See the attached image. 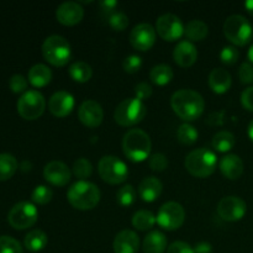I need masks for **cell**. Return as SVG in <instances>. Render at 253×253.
<instances>
[{"mask_svg":"<svg viewBox=\"0 0 253 253\" xmlns=\"http://www.w3.org/2000/svg\"><path fill=\"white\" fill-rule=\"evenodd\" d=\"M170 106L178 118L184 121H194L203 115L204 98L192 89H179L170 98Z\"/></svg>","mask_w":253,"mask_h":253,"instance_id":"cell-1","label":"cell"},{"mask_svg":"<svg viewBox=\"0 0 253 253\" xmlns=\"http://www.w3.org/2000/svg\"><path fill=\"white\" fill-rule=\"evenodd\" d=\"M152 142L147 132L141 128H131L124 135L123 151L124 155L131 162L140 163L150 157Z\"/></svg>","mask_w":253,"mask_h":253,"instance_id":"cell-2","label":"cell"},{"mask_svg":"<svg viewBox=\"0 0 253 253\" xmlns=\"http://www.w3.org/2000/svg\"><path fill=\"white\" fill-rule=\"evenodd\" d=\"M100 189L88 180H78L67 192V200L78 210H91L100 202Z\"/></svg>","mask_w":253,"mask_h":253,"instance_id":"cell-3","label":"cell"},{"mask_svg":"<svg viewBox=\"0 0 253 253\" xmlns=\"http://www.w3.org/2000/svg\"><path fill=\"white\" fill-rule=\"evenodd\" d=\"M217 157L211 150L198 148L188 153L184 160L185 169L197 178H207L216 169Z\"/></svg>","mask_w":253,"mask_h":253,"instance_id":"cell-4","label":"cell"},{"mask_svg":"<svg viewBox=\"0 0 253 253\" xmlns=\"http://www.w3.org/2000/svg\"><path fill=\"white\" fill-rule=\"evenodd\" d=\"M42 54L49 64L64 67L72 57V48L68 40L59 35L48 36L42 43Z\"/></svg>","mask_w":253,"mask_h":253,"instance_id":"cell-5","label":"cell"},{"mask_svg":"<svg viewBox=\"0 0 253 253\" xmlns=\"http://www.w3.org/2000/svg\"><path fill=\"white\" fill-rule=\"evenodd\" d=\"M146 114H147V108L145 103L135 96V98L125 99L116 106L114 111V119L120 126L131 127L140 124L145 119Z\"/></svg>","mask_w":253,"mask_h":253,"instance_id":"cell-6","label":"cell"},{"mask_svg":"<svg viewBox=\"0 0 253 253\" xmlns=\"http://www.w3.org/2000/svg\"><path fill=\"white\" fill-rule=\"evenodd\" d=\"M224 35L235 46H246L253 36L252 25L242 15H231L224 22Z\"/></svg>","mask_w":253,"mask_h":253,"instance_id":"cell-7","label":"cell"},{"mask_svg":"<svg viewBox=\"0 0 253 253\" xmlns=\"http://www.w3.org/2000/svg\"><path fill=\"white\" fill-rule=\"evenodd\" d=\"M98 172L101 179L109 184H121L128 175L127 166L116 156H104L98 165Z\"/></svg>","mask_w":253,"mask_h":253,"instance_id":"cell-8","label":"cell"},{"mask_svg":"<svg viewBox=\"0 0 253 253\" xmlns=\"http://www.w3.org/2000/svg\"><path fill=\"white\" fill-rule=\"evenodd\" d=\"M46 109V99L39 90H27L17 100V113L25 120H36Z\"/></svg>","mask_w":253,"mask_h":253,"instance_id":"cell-9","label":"cell"},{"mask_svg":"<svg viewBox=\"0 0 253 253\" xmlns=\"http://www.w3.org/2000/svg\"><path fill=\"white\" fill-rule=\"evenodd\" d=\"M39 219L37 208L32 203L20 202L10 209L7 221L15 230H26L36 224Z\"/></svg>","mask_w":253,"mask_h":253,"instance_id":"cell-10","label":"cell"},{"mask_svg":"<svg viewBox=\"0 0 253 253\" xmlns=\"http://www.w3.org/2000/svg\"><path fill=\"white\" fill-rule=\"evenodd\" d=\"M185 221V210L179 203L168 202L157 212V224L167 231H174L182 227Z\"/></svg>","mask_w":253,"mask_h":253,"instance_id":"cell-11","label":"cell"},{"mask_svg":"<svg viewBox=\"0 0 253 253\" xmlns=\"http://www.w3.org/2000/svg\"><path fill=\"white\" fill-rule=\"evenodd\" d=\"M184 27L182 20L173 14L161 15L156 21V32L168 42L179 40L184 35Z\"/></svg>","mask_w":253,"mask_h":253,"instance_id":"cell-12","label":"cell"},{"mask_svg":"<svg viewBox=\"0 0 253 253\" xmlns=\"http://www.w3.org/2000/svg\"><path fill=\"white\" fill-rule=\"evenodd\" d=\"M246 211V203L241 198L235 197V195L222 198L217 204V214L222 220H226V221H239L245 216Z\"/></svg>","mask_w":253,"mask_h":253,"instance_id":"cell-13","label":"cell"},{"mask_svg":"<svg viewBox=\"0 0 253 253\" xmlns=\"http://www.w3.org/2000/svg\"><path fill=\"white\" fill-rule=\"evenodd\" d=\"M156 29L151 24L142 22L136 25L130 34V43L138 51H148L156 42Z\"/></svg>","mask_w":253,"mask_h":253,"instance_id":"cell-14","label":"cell"},{"mask_svg":"<svg viewBox=\"0 0 253 253\" xmlns=\"http://www.w3.org/2000/svg\"><path fill=\"white\" fill-rule=\"evenodd\" d=\"M78 118L84 126L95 128L100 126L104 119V111L100 104L95 100H85L78 109Z\"/></svg>","mask_w":253,"mask_h":253,"instance_id":"cell-15","label":"cell"},{"mask_svg":"<svg viewBox=\"0 0 253 253\" xmlns=\"http://www.w3.org/2000/svg\"><path fill=\"white\" fill-rule=\"evenodd\" d=\"M43 177L49 184L56 187H64L72 178V172L66 163L61 161H52L43 168Z\"/></svg>","mask_w":253,"mask_h":253,"instance_id":"cell-16","label":"cell"},{"mask_svg":"<svg viewBox=\"0 0 253 253\" xmlns=\"http://www.w3.org/2000/svg\"><path fill=\"white\" fill-rule=\"evenodd\" d=\"M57 21L64 26H74L84 17V9L77 1H64L56 10Z\"/></svg>","mask_w":253,"mask_h":253,"instance_id":"cell-17","label":"cell"},{"mask_svg":"<svg viewBox=\"0 0 253 253\" xmlns=\"http://www.w3.org/2000/svg\"><path fill=\"white\" fill-rule=\"evenodd\" d=\"M73 95L68 91L59 90L56 91L48 100V109L52 115L56 118H66L74 109Z\"/></svg>","mask_w":253,"mask_h":253,"instance_id":"cell-18","label":"cell"},{"mask_svg":"<svg viewBox=\"0 0 253 253\" xmlns=\"http://www.w3.org/2000/svg\"><path fill=\"white\" fill-rule=\"evenodd\" d=\"M173 59L175 63L183 68L192 67L198 59V49L194 46V43L188 40L178 42L177 46L174 47L173 51Z\"/></svg>","mask_w":253,"mask_h":253,"instance_id":"cell-19","label":"cell"},{"mask_svg":"<svg viewBox=\"0 0 253 253\" xmlns=\"http://www.w3.org/2000/svg\"><path fill=\"white\" fill-rule=\"evenodd\" d=\"M113 247L115 253H137L140 249L138 235L132 230H123L115 236Z\"/></svg>","mask_w":253,"mask_h":253,"instance_id":"cell-20","label":"cell"},{"mask_svg":"<svg viewBox=\"0 0 253 253\" xmlns=\"http://www.w3.org/2000/svg\"><path fill=\"white\" fill-rule=\"evenodd\" d=\"M163 184L158 178L156 177H146L141 180L138 185V195L141 199L146 203H153L160 198L162 194Z\"/></svg>","mask_w":253,"mask_h":253,"instance_id":"cell-21","label":"cell"},{"mask_svg":"<svg viewBox=\"0 0 253 253\" xmlns=\"http://www.w3.org/2000/svg\"><path fill=\"white\" fill-rule=\"evenodd\" d=\"M220 170L222 175L230 180H236L244 173V162L237 155H226L220 161Z\"/></svg>","mask_w":253,"mask_h":253,"instance_id":"cell-22","label":"cell"},{"mask_svg":"<svg viewBox=\"0 0 253 253\" xmlns=\"http://www.w3.org/2000/svg\"><path fill=\"white\" fill-rule=\"evenodd\" d=\"M232 79L229 71L224 68H214L209 74V86L214 93L224 94L231 88Z\"/></svg>","mask_w":253,"mask_h":253,"instance_id":"cell-23","label":"cell"},{"mask_svg":"<svg viewBox=\"0 0 253 253\" xmlns=\"http://www.w3.org/2000/svg\"><path fill=\"white\" fill-rule=\"evenodd\" d=\"M142 249L145 253H165L167 250V237L157 230L148 232L143 239Z\"/></svg>","mask_w":253,"mask_h":253,"instance_id":"cell-24","label":"cell"},{"mask_svg":"<svg viewBox=\"0 0 253 253\" xmlns=\"http://www.w3.org/2000/svg\"><path fill=\"white\" fill-rule=\"evenodd\" d=\"M52 79V71L46 64H35L29 71V82L36 88H42L49 84Z\"/></svg>","mask_w":253,"mask_h":253,"instance_id":"cell-25","label":"cell"},{"mask_svg":"<svg viewBox=\"0 0 253 253\" xmlns=\"http://www.w3.org/2000/svg\"><path fill=\"white\" fill-rule=\"evenodd\" d=\"M47 244H48V237H47L46 232L39 229L30 231L24 240L25 247L31 252L42 251L47 246Z\"/></svg>","mask_w":253,"mask_h":253,"instance_id":"cell-26","label":"cell"},{"mask_svg":"<svg viewBox=\"0 0 253 253\" xmlns=\"http://www.w3.org/2000/svg\"><path fill=\"white\" fill-rule=\"evenodd\" d=\"M209 34V27L202 20H192L184 27V35L192 41H203Z\"/></svg>","mask_w":253,"mask_h":253,"instance_id":"cell-27","label":"cell"},{"mask_svg":"<svg viewBox=\"0 0 253 253\" xmlns=\"http://www.w3.org/2000/svg\"><path fill=\"white\" fill-rule=\"evenodd\" d=\"M68 73L74 82L86 83L90 81L91 76H93V69H91L90 64H88L86 62L78 61L69 66Z\"/></svg>","mask_w":253,"mask_h":253,"instance_id":"cell-28","label":"cell"},{"mask_svg":"<svg viewBox=\"0 0 253 253\" xmlns=\"http://www.w3.org/2000/svg\"><path fill=\"white\" fill-rule=\"evenodd\" d=\"M211 145L212 148L216 150L217 152H229L236 145V138H235L234 133H231L230 131H219L212 137Z\"/></svg>","mask_w":253,"mask_h":253,"instance_id":"cell-29","label":"cell"},{"mask_svg":"<svg viewBox=\"0 0 253 253\" xmlns=\"http://www.w3.org/2000/svg\"><path fill=\"white\" fill-rule=\"evenodd\" d=\"M132 226L136 230H140V231H147L151 230L155 224L157 222V217L155 216L152 211L150 210H138L133 214L132 216Z\"/></svg>","mask_w":253,"mask_h":253,"instance_id":"cell-30","label":"cell"},{"mask_svg":"<svg viewBox=\"0 0 253 253\" xmlns=\"http://www.w3.org/2000/svg\"><path fill=\"white\" fill-rule=\"evenodd\" d=\"M173 69L168 64H157L150 72V79L156 85H167L173 79Z\"/></svg>","mask_w":253,"mask_h":253,"instance_id":"cell-31","label":"cell"},{"mask_svg":"<svg viewBox=\"0 0 253 253\" xmlns=\"http://www.w3.org/2000/svg\"><path fill=\"white\" fill-rule=\"evenodd\" d=\"M19 168L17 160L10 153H0V182L10 179Z\"/></svg>","mask_w":253,"mask_h":253,"instance_id":"cell-32","label":"cell"},{"mask_svg":"<svg viewBox=\"0 0 253 253\" xmlns=\"http://www.w3.org/2000/svg\"><path fill=\"white\" fill-rule=\"evenodd\" d=\"M198 137H199V132L197 128L190 124H183L179 126L177 130V138L180 143L183 145L190 146L193 143L197 142Z\"/></svg>","mask_w":253,"mask_h":253,"instance_id":"cell-33","label":"cell"},{"mask_svg":"<svg viewBox=\"0 0 253 253\" xmlns=\"http://www.w3.org/2000/svg\"><path fill=\"white\" fill-rule=\"evenodd\" d=\"M73 174L77 178H79L81 180H85L86 178H89L93 173V166H91L90 161L86 160V158H78V160L74 161L73 163Z\"/></svg>","mask_w":253,"mask_h":253,"instance_id":"cell-34","label":"cell"},{"mask_svg":"<svg viewBox=\"0 0 253 253\" xmlns=\"http://www.w3.org/2000/svg\"><path fill=\"white\" fill-rule=\"evenodd\" d=\"M116 200L124 208H128L135 203L136 190L131 184H126L121 187L116 193Z\"/></svg>","mask_w":253,"mask_h":253,"instance_id":"cell-35","label":"cell"},{"mask_svg":"<svg viewBox=\"0 0 253 253\" xmlns=\"http://www.w3.org/2000/svg\"><path fill=\"white\" fill-rule=\"evenodd\" d=\"M53 198V192L47 185H37L31 193V200L35 204L46 205Z\"/></svg>","mask_w":253,"mask_h":253,"instance_id":"cell-36","label":"cell"},{"mask_svg":"<svg viewBox=\"0 0 253 253\" xmlns=\"http://www.w3.org/2000/svg\"><path fill=\"white\" fill-rule=\"evenodd\" d=\"M0 253H22V247L11 236H0Z\"/></svg>","mask_w":253,"mask_h":253,"instance_id":"cell-37","label":"cell"},{"mask_svg":"<svg viewBox=\"0 0 253 253\" xmlns=\"http://www.w3.org/2000/svg\"><path fill=\"white\" fill-rule=\"evenodd\" d=\"M109 25L115 31H124L128 26V17L124 12H114L109 16Z\"/></svg>","mask_w":253,"mask_h":253,"instance_id":"cell-38","label":"cell"},{"mask_svg":"<svg viewBox=\"0 0 253 253\" xmlns=\"http://www.w3.org/2000/svg\"><path fill=\"white\" fill-rule=\"evenodd\" d=\"M141 67H142V58L137 56V54H130L123 62L124 71L130 74L137 73L141 69Z\"/></svg>","mask_w":253,"mask_h":253,"instance_id":"cell-39","label":"cell"},{"mask_svg":"<svg viewBox=\"0 0 253 253\" xmlns=\"http://www.w3.org/2000/svg\"><path fill=\"white\" fill-rule=\"evenodd\" d=\"M148 166L153 172H163L168 167V158L163 153H153L148 160Z\"/></svg>","mask_w":253,"mask_h":253,"instance_id":"cell-40","label":"cell"},{"mask_svg":"<svg viewBox=\"0 0 253 253\" xmlns=\"http://www.w3.org/2000/svg\"><path fill=\"white\" fill-rule=\"evenodd\" d=\"M239 51L236 49V47L234 46H225L224 48L220 52V59L224 64H227V66H231V64H235L239 59Z\"/></svg>","mask_w":253,"mask_h":253,"instance_id":"cell-41","label":"cell"},{"mask_svg":"<svg viewBox=\"0 0 253 253\" xmlns=\"http://www.w3.org/2000/svg\"><path fill=\"white\" fill-rule=\"evenodd\" d=\"M9 86L11 89L12 93L24 94L25 91H27V81L24 76L21 74H14V76L10 78L9 81Z\"/></svg>","mask_w":253,"mask_h":253,"instance_id":"cell-42","label":"cell"},{"mask_svg":"<svg viewBox=\"0 0 253 253\" xmlns=\"http://www.w3.org/2000/svg\"><path fill=\"white\" fill-rule=\"evenodd\" d=\"M239 78L241 83L251 84L253 83V66L249 62H244L239 69Z\"/></svg>","mask_w":253,"mask_h":253,"instance_id":"cell-43","label":"cell"},{"mask_svg":"<svg viewBox=\"0 0 253 253\" xmlns=\"http://www.w3.org/2000/svg\"><path fill=\"white\" fill-rule=\"evenodd\" d=\"M152 86L150 85L148 83H146V82H141V83H138L137 85L135 86V95L136 98L140 99V100H146V99L150 98L151 95H152Z\"/></svg>","mask_w":253,"mask_h":253,"instance_id":"cell-44","label":"cell"},{"mask_svg":"<svg viewBox=\"0 0 253 253\" xmlns=\"http://www.w3.org/2000/svg\"><path fill=\"white\" fill-rule=\"evenodd\" d=\"M167 253H195L189 244L183 241H175L167 249Z\"/></svg>","mask_w":253,"mask_h":253,"instance_id":"cell-45","label":"cell"},{"mask_svg":"<svg viewBox=\"0 0 253 253\" xmlns=\"http://www.w3.org/2000/svg\"><path fill=\"white\" fill-rule=\"evenodd\" d=\"M241 103L246 110L253 111V86H250L242 91Z\"/></svg>","mask_w":253,"mask_h":253,"instance_id":"cell-46","label":"cell"},{"mask_svg":"<svg viewBox=\"0 0 253 253\" xmlns=\"http://www.w3.org/2000/svg\"><path fill=\"white\" fill-rule=\"evenodd\" d=\"M118 5H119L118 1H115V0H103V1L99 2V6H100V9L103 10V11H106V12L114 11Z\"/></svg>","mask_w":253,"mask_h":253,"instance_id":"cell-47","label":"cell"},{"mask_svg":"<svg viewBox=\"0 0 253 253\" xmlns=\"http://www.w3.org/2000/svg\"><path fill=\"white\" fill-rule=\"evenodd\" d=\"M194 252L195 253H211L212 252V247L209 242H198L194 247Z\"/></svg>","mask_w":253,"mask_h":253,"instance_id":"cell-48","label":"cell"},{"mask_svg":"<svg viewBox=\"0 0 253 253\" xmlns=\"http://www.w3.org/2000/svg\"><path fill=\"white\" fill-rule=\"evenodd\" d=\"M245 7H246L247 12L253 16V0H249V1L245 2Z\"/></svg>","mask_w":253,"mask_h":253,"instance_id":"cell-49","label":"cell"},{"mask_svg":"<svg viewBox=\"0 0 253 253\" xmlns=\"http://www.w3.org/2000/svg\"><path fill=\"white\" fill-rule=\"evenodd\" d=\"M247 133H249L250 140H251L252 142H253V120L251 121V123L249 124V128H247Z\"/></svg>","mask_w":253,"mask_h":253,"instance_id":"cell-50","label":"cell"},{"mask_svg":"<svg viewBox=\"0 0 253 253\" xmlns=\"http://www.w3.org/2000/svg\"><path fill=\"white\" fill-rule=\"evenodd\" d=\"M249 59L251 63H253V44L250 47V49H249Z\"/></svg>","mask_w":253,"mask_h":253,"instance_id":"cell-51","label":"cell"}]
</instances>
